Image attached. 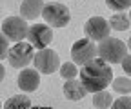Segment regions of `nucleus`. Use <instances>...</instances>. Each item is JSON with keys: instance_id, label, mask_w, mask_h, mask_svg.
<instances>
[{"instance_id": "nucleus-1", "label": "nucleus", "mask_w": 131, "mask_h": 109, "mask_svg": "<svg viewBox=\"0 0 131 109\" xmlns=\"http://www.w3.org/2000/svg\"><path fill=\"white\" fill-rule=\"evenodd\" d=\"M80 82L84 84L88 93H96L106 89L113 82V71L109 67V62L98 56L84 64L80 69Z\"/></svg>"}, {"instance_id": "nucleus-2", "label": "nucleus", "mask_w": 131, "mask_h": 109, "mask_svg": "<svg viewBox=\"0 0 131 109\" xmlns=\"http://www.w3.org/2000/svg\"><path fill=\"white\" fill-rule=\"evenodd\" d=\"M126 55H127V45L120 38L107 37L98 44V56L109 64H122Z\"/></svg>"}, {"instance_id": "nucleus-3", "label": "nucleus", "mask_w": 131, "mask_h": 109, "mask_svg": "<svg viewBox=\"0 0 131 109\" xmlns=\"http://www.w3.org/2000/svg\"><path fill=\"white\" fill-rule=\"evenodd\" d=\"M42 17H44L46 24L51 26V27H66L69 24V20H71V13L64 4L51 2V4L44 6Z\"/></svg>"}, {"instance_id": "nucleus-4", "label": "nucleus", "mask_w": 131, "mask_h": 109, "mask_svg": "<svg viewBox=\"0 0 131 109\" xmlns=\"http://www.w3.org/2000/svg\"><path fill=\"white\" fill-rule=\"evenodd\" d=\"M7 60L9 64L16 69H22V67H27L33 60H35V45L33 44H26L24 40L15 44L13 47L9 49V55H7Z\"/></svg>"}, {"instance_id": "nucleus-5", "label": "nucleus", "mask_w": 131, "mask_h": 109, "mask_svg": "<svg viewBox=\"0 0 131 109\" xmlns=\"http://www.w3.org/2000/svg\"><path fill=\"white\" fill-rule=\"evenodd\" d=\"M2 33L13 42H22L24 38H27L29 27L24 17H7L2 22Z\"/></svg>"}, {"instance_id": "nucleus-6", "label": "nucleus", "mask_w": 131, "mask_h": 109, "mask_svg": "<svg viewBox=\"0 0 131 109\" xmlns=\"http://www.w3.org/2000/svg\"><path fill=\"white\" fill-rule=\"evenodd\" d=\"M95 55H98V47H95V44L91 38H80L73 44L71 47V58L75 64L78 66H84L88 62H91L95 58Z\"/></svg>"}, {"instance_id": "nucleus-7", "label": "nucleus", "mask_w": 131, "mask_h": 109, "mask_svg": "<svg viewBox=\"0 0 131 109\" xmlns=\"http://www.w3.org/2000/svg\"><path fill=\"white\" fill-rule=\"evenodd\" d=\"M33 64H35V67L42 75H51L57 69H60V58H58L57 51L46 47V49H38V53L35 55Z\"/></svg>"}, {"instance_id": "nucleus-8", "label": "nucleus", "mask_w": 131, "mask_h": 109, "mask_svg": "<svg viewBox=\"0 0 131 109\" xmlns=\"http://www.w3.org/2000/svg\"><path fill=\"white\" fill-rule=\"evenodd\" d=\"M109 31H111V24L102 17H91L84 24V33L93 42H102L104 38H107Z\"/></svg>"}, {"instance_id": "nucleus-9", "label": "nucleus", "mask_w": 131, "mask_h": 109, "mask_svg": "<svg viewBox=\"0 0 131 109\" xmlns=\"http://www.w3.org/2000/svg\"><path fill=\"white\" fill-rule=\"evenodd\" d=\"M29 44H33L37 49H46L49 44L53 42V29L47 24H35L29 27L27 33Z\"/></svg>"}, {"instance_id": "nucleus-10", "label": "nucleus", "mask_w": 131, "mask_h": 109, "mask_svg": "<svg viewBox=\"0 0 131 109\" xmlns=\"http://www.w3.org/2000/svg\"><path fill=\"white\" fill-rule=\"evenodd\" d=\"M40 71L35 67V69H29V67H24L22 73H18V87L26 93H31V91H37V87L40 86Z\"/></svg>"}, {"instance_id": "nucleus-11", "label": "nucleus", "mask_w": 131, "mask_h": 109, "mask_svg": "<svg viewBox=\"0 0 131 109\" xmlns=\"http://www.w3.org/2000/svg\"><path fill=\"white\" fill-rule=\"evenodd\" d=\"M88 89L84 87V84H82L80 80L77 78H71V80H66L64 84V96L71 100V102H77V100H82L86 96Z\"/></svg>"}, {"instance_id": "nucleus-12", "label": "nucleus", "mask_w": 131, "mask_h": 109, "mask_svg": "<svg viewBox=\"0 0 131 109\" xmlns=\"http://www.w3.org/2000/svg\"><path fill=\"white\" fill-rule=\"evenodd\" d=\"M44 0H22L20 4V15L26 20H35L37 17H42L44 11Z\"/></svg>"}, {"instance_id": "nucleus-13", "label": "nucleus", "mask_w": 131, "mask_h": 109, "mask_svg": "<svg viewBox=\"0 0 131 109\" xmlns=\"http://www.w3.org/2000/svg\"><path fill=\"white\" fill-rule=\"evenodd\" d=\"M109 24H111V29H115V31H126V29H129L131 18H129V15H124L122 11H117L109 18Z\"/></svg>"}, {"instance_id": "nucleus-14", "label": "nucleus", "mask_w": 131, "mask_h": 109, "mask_svg": "<svg viewBox=\"0 0 131 109\" xmlns=\"http://www.w3.org/2000/svg\"><path fill=\"white\" fill-rule=\"evenodd\" d=\"M31 107V100L26 95H15L4 102V109H27Z\"/></svg>"}, {"instance_id": "nucleus-15", "label": "nucleus", "mask_w": 131, "mask_h": 109, "mask_svg": "<svg viewBox=\"0 0 131 109\" xmlns=\"http://www.w3.org/2000/svg\"><path fill=\"white\" fill-rule=\"evenodd\" d=\"M93 107H98V109H106V107H111L113 104V98H111V93L102 89V91H96L93 93Z\"/></svg>"}, {"instance_id": "nucleus-16", "label": "nucleus", "mask_w": 131, "mask_h": 109, "mask_svg": "<svg viewBox=\"0 0 131 109\" xmlns=\"http://www.w3.org/2000/svg\"><path fill=\"white\" fill-rule=\"evenodd\" d=\"M111 86H113V89L117 93H120V95L131 93V78L129 76H117V78H113Z\"/></svg>"}, {"instance_id": "nucleus-17", "label": "nucleus", "mask_w": 131, "mask_h": 109, "mask_svg": "<svg viewBox=\"0 0 131 109\" xmlns=\"http://www.w3.org/2000/svg\"><path fill=\"white\" fill-rule=\"evenodd\" d=\"M78 75V69H77V64L75 62H66V64L60 66V76L64 80H71V78H77Z\"/></svg>"}, {"instance_id": "nucleus-18", "label": "nucleus", "mask_w": 131, "mask_h": 109, "mask_svg": "<svg viewBox=\"0 0 131 109\" xmlns=\"http://www.w3.org/2000/svg\"><path fill=\"white\" fill-rule=\"evenodd\" d=\"M106 6L113 11H124L131 7V0H106Z\"/></svg>"}, {"instance_id": "nucleus-19", "label": "nucleus", "mask_w": 131, "mask_h": 109, "mask_svg": "<svg viewBox=\"0 0 131 109\" xmlns=\"http://www.w3.org/2000/svg\"><path fill=\"white\" fill-rule=\"evenodd\" d=\"M113 109H131V96H120L118 100H113Z\"/></svg>"}, {"instance_id": "nucleus-20", "label": "nucleus", "mask_w": 131, "mask_h": 109, "mask_svg": "<svg viewBox=\"0 0 131 109\" xmlns=\"http://www.w3.org/2000/svg\"><path fill=\"white\" fill-rule=\"evenodd\" d=\"M7 37L2 33V37H0V56L2 58H7V55H9V49H7Z\"/></svg>"}, {"instance_id": "nucleus-21", "label": "nucleus", "mask_w": 131, "mask_h": 109, "mask_svg": "<svg viewBox=\"0 0 131 109\" xmlns=\"http://www.w3.org/2000/svg\"><path fill=\"white\" fill-rule=\"evenodd\" d=\"M122 69L127 76H131V55H126V58L122 60Z\"/></svg>"}, {"instance_id": "nucleus-22", "label": "nucleus", "mask_w": 131, "mask_h": 109, "mask_svg": "<svg viewBox=\"0 0 131 109\" xmlns=\"http://www.w3.org/2000/svg\"><path fill=\"white\" fill-rule=\"evenodd\" d=\"M4 76H6V69L2 66V67H0V80H4Z\"/></svg>"}, {"instance_id": "nucleus-23", "label": "nucleus", "mask_w": 131, "mask_h": 109, "mask_svg": "<svg viewBox=\"0 0 131 109\" xmlns=\"http://www.w3.org/2000/svg\"><path fill=\"white\" fill-rule=\"evenodd\" d=\"M127 49H131V37H129V40H127Z\"/></svg>"}, {"instance_id": "nucleus-24", "label": "nucleus", "mask_w": 131, "mask_h": 109, "mask_svg": "<svg viewBox=\"0 0 131 109\" xmlns=\"http://www.w3.org/2000/svg\"><path fill=\"white\" fill-rule=\"evenodd\" d=\"M129 18H131V11H129Z\"/></svg>"}]
</instances>
